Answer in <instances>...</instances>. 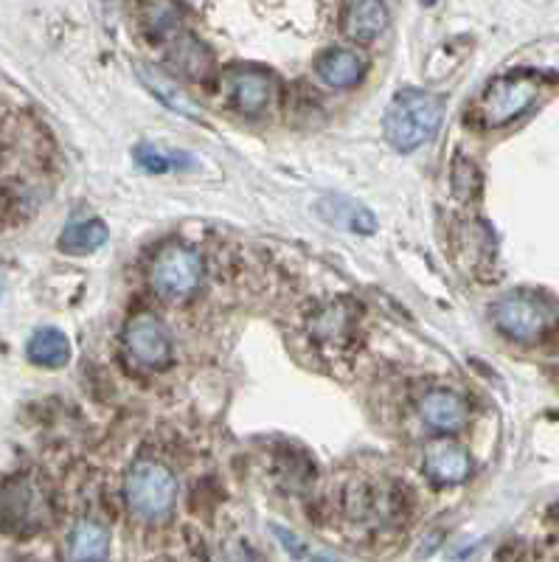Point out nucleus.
<instances>
[{
	"mask_svg": "<svg viewBox=\"0 0 559 562\" xmlns=\"http://www.w3.org/2000/svg\"><path fill=\"white\" fill-rule=\"evenodd\" d=\"M318 214L335 228L355 231V234H374L377 217L357 200L349 198H326L321 200Z\"/></svg>",
	"mask_w": 559,
	"mask_h": 562,
	"instance_id": "11",
	"label": "nucleus"
},
{
	"mask_svg": "<svg viewBox=\"0 0 559 562\" xmlns=\"http://www.w3.org/2000/svg\"><path fill=\"white\" fill-rule=\"evenodd\" d=\"M492 321H495L497 333L506 335L508 340L534 344L546 335L548 324H551V310L540 295L517 290L492 304Z\"/></svg>",
	"mask_w": 559,
	"mask_h": 562,
	"instance_id": "3",
	"label": "nucleus"
},
{
	"mask_svg": "<svg viewBox=\"0 0 559 562\" xmlns=\"http://www.w3.org/2000/svg\"><path fill=\"white\" fill-rule=\"evenodd\" d=\"M124 344H127L130 355L144 366H164L166 358H169L166 329L149 313H141L135 318H130L127 329H124Z\"/></svg>",
	"mask_w": 559,
	"mask_h": 562,
	"instance_id": "8",
	"label": "nucleus"
},
{
	"mask_svg": "<svg viewBox=\"0 0 559 562\" xmlns=\"http://www.w3.org/2000/svg\"><path fill=\"white\" fill-rule=\"evenodd\" d=\"M203 276V265L200 256L186 245H166L158 256H155L153 268H149V281L166 299H183L191 290L200 284Z\"/></svg>",
	"mask_w": 559,
	"mask_h": 562,
	"instance_id": "6",
	"label": "nucleus"
},
{
	"mask_svg": "<svg viewBox=\"0 0 559 562\" xmlns=\"http://www.w3.org/2000/svg\"><path fill=\"white\" fill-rule=\"evenodd\" d=\"M315 68H318V77L332 88H355L366 74V65L351 48H329L321 54Z\"/></svg>",
	"mask_w": 559,
	"mask_h": 562,
	"instance_id": "12",
	"label": "nucleus"
},
{
	"mask_svg": "<svg viewBox=\"0 0 559 562\" xmlns=\"http://www.w3.org/2000/svg\"><path fill=\"white\" fill-rule=\"evenodd\" d=\"M110 551V535L93 520H79L70 531L68 554L74 562H102Z\"/></svg>",
	"mask_w": 559,
	"mask_h": 562,
	"instance_id": "14",
	"label": "nucleus"
},
{
	"mask_svg": "<svg viewBox=\"0 0 559 562\" xmlns=\"http://www.w3.org/2000/svg\"><path fill=\"white\" fill-rule=\"evenodd\" d=\"M135 164L149 175H166L175 172V169L189 167V158H183L180 153H169V149L155 147V144H141V147L135 149Z\"/></svg>",
	"mask_w": 559,
	"mask_h": 562,
	"instance_id": "19",
	"label": "nucleus"
},
{
	"mask_svg": "<svg viewBox=\"0 0 559 562\" xmlns=\"http://www.w3.org/2000/svg\"><path fill=\"white\" fill-rule=\"evenodd\" d=\"M138 77L144 79V85H147L149 93H153V97L158 99L164 108H169L172 113H178V115H186V119H194V122H200L198 104L191 102L189 93H186V90L180 88V85L175 82L169 74H164L160 68H153V65H138Z\"/></svg>",
	"mask_w": 559,
	"mask_h": 562,
	"instance_id": "10",
	"label": "nucleus"
},
{
	"mask_svg": "<svg viewBox=\"0 0 559 562\" xmlns=\"http://www.w3.org/2000/svg\"><path fill=\"white\" fill-rule=\"evenodd\" d=\"M228 99L239 113L261 115L276 97V79L265 68H234L225 77Z\"/></svg>",
	"mask_w": 559,
	"mask_h": 562,
	"instance_id": "7",
	"label": "nucleus"
},
{
	"mask_svg": "<svg viewBox=\"0 0 559 562\" xmlns=\"http://www.w3.org/2000/svg\"><path fill=\"white\" fill-rule=\"evenodd\" d=\"M110 231L102 220H79L70 223L59 237V248L70 256H88L108 243Z\"/></svg>",
	"mask_w": 559,
	"mask_h": 562,
	"instance_id": "17",
	"label": "nucleus"
},
{
	"mask_svg": "<svg viewBox=\"0 0 559 562\" xmlns=\"http://www.w3.org/2000/svg\"><path fill=\"white\" fill-rule=\"evenodd\" d=\"M445 122V102L431 90L405 88L400 90L385 110L382 127L391 147L400 153H413L425 140L436 135V130Z\"/></svg>",
	"mask_w": 559,
	"mask_h": 562,
	"instance_id": "1",
	"label": "nucleus"
},
{
	"mask_svg": "<svg viewBox=\"0 0 559 562\" xmlns=\"http://www.w3.org/2000/svg\"><path fill=\"white\" fill-rule=\"evenodd\" d=\"M130 509L144 520H166L178 501V481L158 461H138L124 481Z\"/></svg>",
	"mask_w": 559,
	"mask_h": 562,
	"instance_id": "2",
	"label": "nucleus"
},
{
	"mask_svg": "<svg viewBox=\"0 0 559 562\" xmlns=\"http://www.w3.org/2000/svg\"><path fill=\"white\" fill-rule=\"evenodd\" d=\"M540 93V82L528 74H512V77L495 79L490 88L483 90L478 102V115L487 127H501L526 113L528 104Z\"/></svg>",
	"mask_w": 559,
	"mask_h": 562,
	"instance_id": "5",
	"label": "nucleus"
},
{
	"mask_svg": "<svg viewBox=\"0 0 559 562\" xmlns=\"http://www.w3.org/2000/svg\"><path fill=\"white\" fill-rule=\"evenodd\" d=\"M425 470L439 484H461L470 475V453L452 439L433 441L425 453Z\"/></svg>",
	"mask_w": 559,
	"mask_h": 562,
	"instance_id": "9",
	"label": "nucleus"
},
{
	"mask_svg": "<svg viewBox=\"0 0 559 562\" xmlns=\"http://www.w3.org/2000/svg\"><path fill=\"white\" fill-rule=\"evenodd\" d=\"M211 562H250V554L242 543H228V546H223V549L216 551L214 560H211Z\"/></svg>",
	"mask_w": 559,
	"mask_h": 562,
	"instance_id": "21",
	"label": "nucleus"
},
{
	"mask_svg": "<svg viewBox=\"0 0 559 562\" xmlns=\"http://www.w3.org/2000/svg\"><path fill=\"white\" fill-rule=\"evenodd\" d=\"M26 355L34 366L43 369H63L70 360V340L59 329H37L29 338Z\"/></svg>",
	"mask_w": 559,
	"mask_h": 562,
	"instance_id": "15",
	"label": "nucleus"
},
{
	"mask_svg": "<svg viewBox=\"0 0 559 562\" xmlns=\"http://www.w3.org/2000/svg\"><path fill=\"white\" fill-rule=\"evenodd\" d=\"M169 63L178 65V70H183L186 77L203 79L209 77L211 70V54L205 52V45L200 40H194L191 34H178L169 48Z\"/></svg>",
	"mask_w": 559,
	"mask_h": 562,
	"instance_id": "18",
	"label": "nucleus"
},
{
	"mask_svg": "<svg viewBox=\"0 0 559 562\" xmlns=\"http://www.w3.org/2000/svg\"><path fill=\"white\" fill-rule=\"evenodd\" d=\"M385 7L366 0V3H349V7H346L344 26L351 40H357V43H369V40L380 37V32L385 29Z\"/></svg>",
	"mask_w": 559,
	"mask_h": 562,
	"instance_id": "16",
	"label": "nucleus"
},
{
	"mask_svg": "<svg viewBox=\"0 0 559 562\" xmlns=\"http://www.w3.org/2000/svg\"><path fill=\"white\" fill-rule=\"evenodd\" d=\"M422 416L436 430H458L467 422V405L452 391H433L422 400Z\"/></svg>",
	"mask_w": 559,
	"mask_h": 562,
	"instance_id": "13",
	"label": "nucleus"
},
{
	"mask_svg": "<svg viewBox=\"0 0 559 562\" xmlns=\"http://www.w3.org/2000/svg\"><path fill=\"white\" fill-rule=\"evenodd\" d=\"M351 333V315L344 313V307H332L324 310L318 318V326H315V335L321 338H337V340H346Z\"/></svg>",
	"mask_w": 559,
	"mask_h": 562,
	"instance_id": "20",
	"label": "nucleus"
},
{
	"mask_svg": "<svg viewBox=\"0 0 559 562\" xmlns=\"http://www.w3.org/2000/svg\"><path fill=\"white\" fill-rule=\"evenodd\" d=\"M0 520L14 531H37L52 520V498L32 475H18L0 490Z\"/></svg>",
	"mask_w": 559,
	"mask_h": 562,
	"instance_id": "4",
	"label": "nucleus"
}]
</instances>
